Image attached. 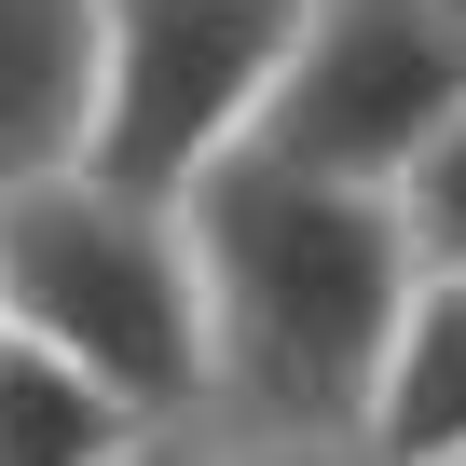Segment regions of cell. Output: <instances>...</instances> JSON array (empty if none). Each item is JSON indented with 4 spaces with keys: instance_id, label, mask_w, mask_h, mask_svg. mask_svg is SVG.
Returning a JSON list of instances; mask_svg holds the SVG:
<instances>
[{
    "instance_id": "cell-1",
    "label": "cell",
    "mask_w": 466,
    "mask_h": 466,
    "mask_svg": "<svg viewBox=\"0 0 466 466\" xmlns=\"http://www.w3.org/2000/svg\"><path fill=\"white\" fill-rule=\"evenodd\" d=\"M192 261H206V425L219 439H370V384L398 357L411 289V206L248 137L192 178Z\"/></svg>"
},
{
    "instance_id": "cell-2",
    "label": "cell",
    "mask_w": 466,
    "mask_h": 466,
    "mask_svg": "<svg viewBox=\"0 0 466 466\" xmlns=\"http://www.w3.org/2000/svg\"><path fill=\"white\" fill-rule=\"evenodd\" d=\"M0 329L110 370L151 425H206V261L192 206H151L96 165L0 192Z\"/></svg>"
},
{
    "instance_id": "cell-3",
    "label": "cell",
    "mask_w": 466,
    "mask_h": 466,
    "mask_svg": "<svg viewBox=\"0 0 466 466\" xmlns=\"http://www.w3.org/2000/svg\"><path fill=\"white\" fill-rule=\"evenodd\" d=\"M316 0H96V137L83 165L192 206L206 165H233L275 124V83L302 56Z\"/></svg>"
},
{
    "instance_id": "cell-4",
    "label": "cell",
    "mask_w": 466,
    "mask_h": 466,
    "mask_svg": "<svg viewBox=\"0 0 466 466\" xmlns=\"http://www.w3.org/2000/svg\"><path fill=\"white\" fill-rule=\"evenodd\" d=\"M452 110H466V15H452V0H316L261 137L289 165H329V178L398 192Z\"/></svg>"
},
{
    "instance_id": "cell-5",
    "label": "cell",
    "mask_w": 466,
    "mask_h": 466,
    "mask_svg": "<svg viewBox=\"0 0 466 466\" xmlns=\"http://www.w3.org/2000/svg\"><path fill=\"white\" fill-rule=\"evenodd\" d=\"M96 137V0H0V192L83 165Z\"/></svg>"
},
{
    "instance_id": "cell-6",
    "label": "cell",
    "mask_w": 466,
    "mask_h": 466,
    "mask_svg": "<svg viewBox=\"0 0 466 466\" xmlns=\"http://www.w3.org/2000/svg\"><path fill=\"white\" fill-rule=\"evenodd\" d=\"M137 439H151V411L110 370H83V357H56L28 329H0V466H110Z\"/></svg>"
},
{
    "instance_id": "cell-7",
    "label": "cell",
    "mask_w": 466,
    "mask_h": 466,
    "mask_svg": "<svg viewBox=\"0 0 466 466\" xmlns=\"http://www.w3.org/2000/svg\"><path fill=\"white\" fill-rule=\"evenodd\" d=\"M370 452L384 466H466V275H425L398 316V357L370 384Z\"/></svg>"
},
{
    "instance_id": "cell-8",
    "label": "cell",
    "mask_w": 466,
    "mask_h": 466,
    "mask_svg": "<svg viewBox=\"0 0 466 466\" xmlns=\"http://www.w3.org/2000/svg\"><path fill=\"white\" fill-rule=\"evenodd\" d=\"M398 206H411V248H425L439 275H466V110L425 137V165L398 178Z\"/></svg>"
},
{
    "instance_id": "cell-9",
    "label": "cell",
    "mask_w": 466,
    "mask_h": 466,
    "mask_svg": "<svg viewBox=\"0 0 466 466\" xmlns=\"http://www.w3.org/2000/svg\"><path fill=\"white\" fill-rule=\"evenodd\" d=\"M219 466H384L370 439H219Z\"/></svg>"
},
{
    "instance_id": "cell-10",
    "label": "cell",
    "mask_w": 466,
    "mask_h": 466,
    "mask_svg": "<svg viewBox=\"0 0 466 466\" xmlns=\"http://www.w3.org/2000/svg\"><path fill=\"white\" fill-rule=\"evenodd\" d=\"M110 466H219V425H151V439L110 452Z\"/></svg>"
},
{
    "instance_id": "cell-11",
    "label": "cell",
    "mask_w": 466,
    "mask_h": 466,
    "mask_svg": "<svg viewBox=\"0 0 466 466\" xmlns=\"http://www.w3.org/2000/svg\"><path fill=\"white\" fill-rule=\"evenodd\" d=\"M452 15H466V0H452Z\"/></svg>"
}]
</instances>
